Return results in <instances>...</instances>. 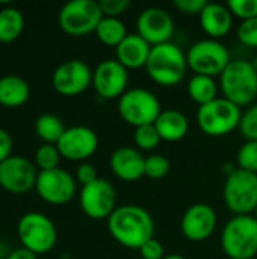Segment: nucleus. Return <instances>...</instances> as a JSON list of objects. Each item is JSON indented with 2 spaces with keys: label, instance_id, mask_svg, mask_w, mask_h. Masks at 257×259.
<instances>
[{
  "label": "nucleus",
  "instance_id": "nucleus-1",
  "mask_svg": "<svg viewBox=\"0 0 257 259\" xmlns=\"http://www.w3.org/2000/svg\"><path fill=\"white\" fill-rule=\"evenodd\" d=\"M108 231L123 247L139 250L142 244L153 238L155 222L142 206L123 205L117 206L108 219Z\"/></svg>",
  "mask_w": 257,
  "mask_h": 259
},
{
  "label": "nucleus",
  "instance_id": "nucleus-2",
  "mask_svg": "<svg viewBox=\"0 0 257 259\" xmlns=\"http://www.w3.org/2000/svg\"><path fill=\"white\" fill-rule=\"evenodd\" d=\"M223 97L236 106H251L257 97V70L248 59H232L220 76Z\"/></svg>",
  "mask_w": 257,
  "mask_h": 259
},
{
  "label": "nucleus",
  "instance_id": "nucleus-3",
  "mask_svg": "<svg viewBox=\"0 0 257 259\" xmlns=\"http://www.w3.org/2000/svg\"><path fill=\"white\" fill-rule=\"evenodd\" d=\"M145 70L150 79L161 87H176L188 70L186 53L174 42L153 46Z\"/></svg>",
  "mask_w": 257,
  "mask_h": 259
},
{
  "label": "nucleus",
  "instance_id": "nucleus-4",
  "mask_svg": "<svg viewBox=\"0 0 257 259\" xmlns=\"http://www.w3.org/2000/svg\"><path fill=\"white\" fill-rule=\"evenodd\" d=\"M223 252L230 259H253L257 255L254 215H233L221 232Z\"/></svg>",
  "mask_w": 257,
  "mask_h": 259
},
{
  "label": "nucleus",
  "instance_id": "nucleus-5",
  "mask_svg": "<svg viewBox=\"0 0 257 259\" xmlns=\"http://www.w3.org/2000/svg\"><path fill=\"white\" fill-rule=\"evenodd\" d=\"M242 109L224 97L203 105L197 111V124L200 131L209 137H226L232 131L239 129Z\"/></svg>",
  "mask_w": 257,
  "mask_h": 259
},
{
  "label": "nucleus",
  "instance_id": "nucleus-6",
  "mask_svg": "<svg viewBox=\"0 0 257 259\" xmlns=\"http://www.w3.org/2000/svg\"><path fill=\"white\" fill-rule=\"evenodd\" d=\"M117 108L120 117L135 129L147 124H155V121L164 111L159 99L145 88L127 90L118 99Z\"/></svg>",
  "mask_w": 257,
  "mask_h": 259
},
{
  "label": "nucleus",
  "instance_id": "nucleus-7",
  "mask_svg": "<svg viewBox=\"0 0 257 259\" xmlns=\"http://www.w3.org/2000/svg\"><path fill=\"white\" fill-rule=\"evenodd\" d=\"M17 235L24 249L35 255L48 253L58 241L55 223L42 212H27L17 225Z\"/></svg>",
  "mask_w": 257,
  "mask_h": 259
},
{
  "label": "nucleus",
  "instance_id": "nucleus-8",
  "mask_svg": "<svg viewBox=\"0 0 257 259\" xmlns=\"http://www.w3.org/2000/svg\"><path fill=\"white\" fill-rule=\"evenodd\" d=\"M224 203L235 215H253L257 208V175L236 168L227 176Z\"/></svg>",
  "mask_w": 257,
  "mask_h": 259
},
{
  "label": "nucleus",
  "instance_id": "nucleus-9",
  "mask_svg": "<svg viewBox=\"0 0 257 259\" xmlns=\"http://www.w3.org/2000/svg\"><path fill=\"white\" fill-rule=\"evenodd\" d=\"M188 68L194 74H203L209 77L221 76L226 67L230 64V52L220 39H200L192 44L186 52Z\"/></svg>",
  "mask_w": 257,
  "mask_h": 259
},
{
  "label": "nucleus",
  "instance_id": "nucleus-10",
  "mask_svg": "<svg viewBox=\"0 0 257 259\" xmlns=\"http://www.w3.org/2000/svg\"><path fill=\"white\" fill-rule=\"evenodd\" d=\"M101 18L103 12L95 0H71L61 8L58 15L61 29L71 36L95 32Z\"/></svg>",
  "mask_w": 257,
  "mask_h": 259
},
{
  "label": "nucleus",
  "instance_id": "nucleus-11",
  "mask_svg": "<svg viewBox=\"0 0 257 259\" xmlns=\"http://www.w3.org/2000/svg\"><path fill=\"white\" fill-rule=\"evenodd\" d=\"M79 203L88 219L108 220L117 208L115 188L108 179L98 178L92 184L82 187Z\"/></svg>",
  "mask_w": 257,
  "mask_h": 259
},
{
  "label": "nucleus",
  "instance_id": "nucleus-12",
  "mask_svg": "<svg viewBox=\"0 0 257 259\" xmlns=\"http://www.w3.org/2000/svg\"><path fill=\"white\" fill-rule=\"evenodd\" d=\"M76 178L67 170L58 167L53 170L38 171L35 191L45 203L65 205L76 194Z\"/></svg>",
  "mask_w": 257,
  "mask_h": 259
},
{
  "label": "nucleus",
  "instance_id": "nucleus-13",
  "mask_svg": "<svg viewBox=\"0 0 257 259\" xmlns=\"http://www.w3.org/2000/svg\"><path fill=\"white\" fill-rule=\"evenodd\" d=\"M52 85L61 96H79L92 85V70L82 59L64 61L53 71Z\"/></svg>",
  "mask_w": 257,
  "mask_h": 259
},
{
  "label": "nucleus",
  "instance_id": "nucleus-14",
  "mask_svg": "<svg viewBox=\"0 0 257 259\" xmlns=\"http://www.w3.org/2000/svg\"><path fill=\"white\" fill-rule=\"evenodd\" d=\"M38 171L26 156L12 155L0 164V187L12 194H24L35 188Z\"/></svg>",
  "mask_w": 257,
  "mask_h": 259
},
{
  "label": "nucleus",
  "instance_id": "nucleus-15",
  "mask_svg": "<svg viewBox=\"0 0 257 259\" xmlns=\"http://www.w3.org/2000/svg\"><path fill=\"white\" fill-rule=\"evenodd\" d=\"M129 85V70L117 59H105L92 70V87L105 100L120 99Z\"/></svg>",
  "mask_w": 257,
  "mask_h": 259
},
{
  "label": "nucleus",
  "instance_id": "nucleus-16",
  "mask_svg": "<svg viewBox=\"0 0 257 259\" xmlns=\"http://www.w3.org/2000/svg\"><path fill=\"white\" fill-rule=\"evenodd\" d=\"M136 33L151 47L170 42L174 33V20L164 8H145L136 20Z\"/></svg>",
  "mask_w": 257,
  "mask_h": 259
},
{
  "label": "nucleus",
  "instance_id": "nucleus-17",
  "mask_svg": "<svg viewBox=\"0 0 257 259\" xmlns=\"http://www.w3.org/2000/svg\"><path fill=\"white\" fill-rule=\"evenodd\" d=\"M56 147L62 158L73 162H86L98 149V137L91 127L71 126L67 127Z\"/></svg>",
  "mask_w": 257,
  "mask_h": 259
},
{
  "label": "nucleus",
  "instance_id": "nucleus-18",
  "mask_svg": "<svg viewBox=\"0 0 257 259\" xmlns=\"http://www.w3.org/2000/svg\"><path fill=\"white\" fill-rule=\"evenodd\" d=\"M217 229V212L208 203H194L182 215L180 231L189 241L200 243L212 237Z\"/></svg>",
  "mask_w": 257,
  "mask_h": 259
},
{
  "label": "nucleus",
  "instance_id": "nucleus-19",
  "mask_svg": "<svg viewBox=\"0 0 257 259\" xmlns=\"http://www.w3.org/2000/svg\"><path fill=\"white\" fill-rule=\"evenodd\" d=\"M109 165L118 179L135 182L144 176L145 156L135 147H118L111 155Z\"/></svg>",
  "mask_w": 257,
  "mask_h": 259
},
{
  "label": "nucleus",
  "instance_id": "nucleus-20",
  "mask_svg": "<svg viewBox=\"0 0 257 259\" xmlns=\"http://www.w3.org/2000/svg\"><path fill=\"white\" fill-rule=\"evenodd\" d=\"M198 17L203 32L212 39H220L229 35V32L232 30L233 15L227 8V5L208 2V5L204 6V9Z\"/></svg>",
  "mask_w": 257,
  "mask_h": 259
},
{
  "label": "nucleus",
  "instance_id": "nucleus-21",
  "mask_svg": "<svg viewBox=\"0 0 257 259\" xmlns=\"http://www.w3.org/2000/svg\"><path fill=\"white\" fill-rule=\"evenodd\" d=\"M151 46L138 33H129L115 49V59L127 70H138L147 65Z\"/></svg>",
  "mask_w": 257,
  "mask_h": 259
},
{
  "label": "nucleus",
  "instance_id": "nucleus-22",
  "mask_svg": "<svg viewBox=\"0 0 257 259\" xmlns=\"http://www.w3.org/2000/svg\"><path fill=\"white\" fill-rule=\"evenodd\" d=\"M155 126L159 132L161 140L168 143H177L183 140L189 131L188 117L179 109L162 111L158 120L155 121Z\"/></svg>",
  "mask_w": 257,
  "mask_h": 259
},
{
  "label": "nucleus",
  "instance_id": "nucleus-23",
  "mask_svg": "<svg viewBox=\"0 0 257 259\" xmlns=\"http://www.w3.org/2000/svg\"><path fill=\"white\" fill-rule=\"evenodd\" d=\"M30 97L29 83L15 74L0 77V105L5 108L23 106Z\"/></svg>",
  "mask_w": 257,
  "mask_h": 259
},
{
  "label": "nucleus",
  "instance_id": "nucleus-24",
  "mask_svg": "<svg viewBox=\"0 0 257 259\" xmlns=\"http://www.w3.org/2000/svg\"><path fill=\"white\" fill-rule=\"evenodd\" d=\"M188 96L200 108L218 99V85L214 77L194 74L188 82Z\"/></svg>",
  "mask_w": 257,
  "mask_h": 259
},
{
  "label": "nucleus",
  "instance_id": "nucleus-25",
  "mask_svg": "<svg viewBox=\"0 0 257 259\" xmlns=\"http://www.w3.org/2000/svg\"><path fill=\"white\" fill-rule=\"evenodd\" d=\"M24 17L23 12L14 6L0 9V42H12L23 33Z\"/></svg>",
  "mask_w": 257,
  "mask_h": 259
},
{
  "label": "nucleus",
  "instance_id": "nucleus-26",
  "mask_svg": "<svg viewBox=\"0 0 257 259\" xmlns=\"http://www.w3.org/2000/svg\"><path fill=\"white\" fill-rule=\"evenodd\" d=\"M95 35L101 44L117 49L129 33H127L126 24L120 18L103 17L95 29Z\"/></svg>",
  "mask_w": 257,
  "mask_h": 259
},
{
  "label": "nucleus",
  "instance_id": "nucleus-27",
  "mask_svg": "<svg viewBox=\"0 0 257 259\" xmlns=\"http://www.w3.org/2000/svg\"><path fill=\"white\" fill-rule=\"evenodd\" d=\"M65 131L64 121L55 114H41L35 121V132L42 144H58Z\"/></svg>",
  "mask_w": 257,
  "mask_h": 259
},
{
  "label": "nucleus",
  "instance_id": "nucleus-28",
  "mask_svg": "<svg viewBox=\"0 0 257 259\" xmlns=\"http://www.w3.org/2000/svg\"><path fill=\"white\" fill-rule=\"evenodd\" d=\"M133 141H135V144H136V147L139 150L151 152L159 146V143L162 140L159 137V132H158L156 126L155 124H147V126H141V127L135 129Z\"/></svg>",
  "mask_w": 257,
  "mask_h": 259
},
{
  "label": "nucleus",
  "instance_id": "nucleus-29",
  "mask_svg": "<svg viewBox=\"0 0 257 259\" xmlns=\"http://www.w3.org/2000/svg\"><path fill=\"white\" fill-rule=\"evenodd\" d=\"M61 158L56 144H41L35 152V164L39 167V171L58 168Z\"/></svg>",
  "mask_w": 257,
  "mask_h": 259
},
{
  "label": "nucleus",
  "instance_id": "nucleus-30",
  "mask_svg": "<svg viewBox=\"0 0 257 259\" xmlns=\"http://www.w3.org/2000/svg\"><path fill=\"white\" fill-rule=\"evenodd\" d=\"M171 164L170 159L165 155L153 153L145 158V167H144V176L150 179H162L170 173Z\"/></svg>",
  "mask_w": 257,
  "mask_h": 259
},
{
  "label": "nucleus",
  "instance_id": "nucleus-31",
  "mask_svg": "<svg viewBox=\"0 0 257 259\" xmlns=\"http://www.w3.org/2000/svg\"><path fill=\"white\" fill-rule=\"evenodd\" d=\"M238 168L257 175V141H245L236 155Z\"/></svg>",
  "mask_w": 257,
  "mask_h": 259
},
{
  "label": "nucleus",
  "instance_id": "nucleus-32",
  "mask_svg": "<svg viewBox=\"0 0 257 259\" xmlns=\"http://www.w3.org/2000/svg\"><path fill=\"white\" fill-rule=\"evenodd\" d=\"M239 132L247 141H257V103H253L242 112Z\"/></svg>",
  "mask_w": 257,
  "mask_h": 259
},
{
  "label": "nucleus",
  "instance_id": "nucleus-33",
  "mask_svg": "<svg viewBox=\"0 0 257 259\" xmlns=\"http://www.w3.org/2000/svg\"><path fill=\"white\" fill-rule=\"evenodd\" d=\"M226 5L232 15L241 18L242 21L257 18V0H229Z\"/></svg>",
  "mask_w": 257,
  "mask_h": 259
},
{
  "label": "nucleus",
  "instance_id": "nucleus-34",
  "mask_svg": "<svg viewBox=\"0 0 257 259\" xmlns=\"http://www.w3.org/2000/svg\"><path fill=\"white\" fill-rule=\"evenodd\" d=\"M236 36L242 46L257 49V18L241 21L236 30Z\"/></svg>",
  "mask_w": 257,
  "mask_h": 259
},
{
  "label": "nucleus",
  "instance_id": "nucleus-35",
  "mask_svg": "<svg viewBox=\"0 0 257 259\" xmlns=\"http://www.w3.org/2000/svg\"><path fill=\"white\" fill-rule=\"evenodd\" d=\"M98 5L103 12V17L120 18V15H123L129 9L130 2L129 0H98Z\"/></svg>",
  "mask_w": 257,
  "mask_h": 259
},
{
  "label": "nucleus",
  "instance_id": "nucleus-36",
  "mask_svg": "<svg viewBox=\"0 0 257 259\" xmlns=\"http://www.w3.org/2000/svg\"><path fill=\"white\" fill-rule=\"evenodd\" d=\"M98 179L97 170L92 164L89 162H80L76 168V182H79L82 187L92 184L94 181Z\"/></svg>",
  "mask_w": 257,
  "mask_h": 259
},
{
  "label": "nucleus",
  "instance_id": "nucleus-37",
  "mask_svg": "<svg viewBox=\"0 0 257 259\" xmlns=\"http://www.w3.org/2000/svg\"><path fill=\"white\" fill-rule=\"evenodd\" d=\"M139 255L142 259H164L165 258V250H164V246L161 244V241H158L153 237L151 240H148L145 244L141 246Z\"/></svg>",
  "mask_w": 257,
  "mask_h": 259
},
{
  "label": "nucleus",
  "instance_id": "nucleus-38",
  "mask_svg": "<svg viewBox=\"0 0 257 259\" xmlns=\"http://www.w3.org/2000/svg\"><path fill=\"white\" fill-rule=\"evenodd\" d=\"M206 5V0H174L177 11L186 15H200Z\"/></svg>",
  "mask_w": 257,
  "mask_h": 259
},
{
  "label": "nucleus",
  "instance_id": "nucleus-39",
  "mask_svg": "<svg viewBox=\"0 0 257 259\" xmlns=\"http://www.w3.org/2000/svg\"><path fill=\"white\" fill-rule=\"evenodd\" d=\"M12 138H11V134L0 127V164L3 161H6L9 156H12Z\"/></svg>",
  "mask_w": 257,
  "mask_h": 259
},
{
  "label": "nucleus",
  "instance_id": "nucleus-40",
  "mask_svg": "<svg viewBox=\"0 0 257 259\" xmlns=\"http://www.w3.org/2000/svg\"><path fill=\"white\" fill-rule=\"evenodd\" d=\"M6 259H36V255L24 247H20V249L11 250V253L8 255Z\"/></svg>",
  "mask_w": 257,
  "mask_h": 259
},
{
  "label": "nucleus",
  "instance_id": "nucleus-41",
  "mask_svg": "<svg viewBox=\"0 0 257 259\" xmlns=\"http://www.w3.org/2000/svg\"><path fill=\"white\" fill-rule=\"evenodd\" d=\"M9 253H11V250L8 249V246L3 241H0V259H6Z\"/></svg>",
  "mask_w": 257,
  "mask_h": 259
},
{
  "label": "nucleus",
  "instance_id": "nucleus-42",
  "mask_svg": "<svg viewBox=\"0 0 257 259\" xmlns=\"http://www.w3.org/2000/svg\"><path fill=\"white\" fill-rule=\"evenodd\" d=\"M164 259H185L182 255H177V253H171V255H165Z\"/></svg>",
  "mask_w": 257,
  "mask_h": 259
},
{
  "label": "nucleus",
  "instance_id": "nucleus-43",
  "mask_svg": "<svg viewBox=\"0 0 257 259\" xmlns=\"http://www.w3.org/2000/svg\"><path fill=\"white\" fill-rule=\"evenodd\" d=\"M253 215H254V219L257 220V208H256V211H254V214H253Z\"/></svg>",
  "mask_w": 257,
  "mask_h": 259
}]
</instances>
